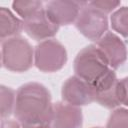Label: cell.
<instances>
[{"mask_svg":"<svg viewBox=\"0 0 128 128\" xmlns=\"http://www.w3.org/2000/svg\"><path fill=\"white\" fill-rule=\"evenodd\" d=\"M54 104L46 86L38 82H28L16 91L15 119L21 125L51 124Z\"/></svg>","mask_w":128,"mask_h":128,"instance_id":"cell-1","label":"cell"},{"mask_svg":"<svg viewBox=\"0 0 128 128\" xmlns=\"http://www.w3.org/2000/svg\"><path fill=\"white\" fill-rule=\"evenodd\" d=\"M2 67L11 72L22 73L34 65V48L22 36H15L1 42Z\"/></svg>","mask_w":128,"mask_h":128,"instance_id":"cell-2","label":"cell"},{"mask_svg":"<svg viewBox=\"0 0 128 128\" xmlns=\"http://www.w3.org/2000/svg\"><path fill=\"white\" fill-rule=\"evenodd\" d=\"M75 76L95 85L111 68L96 45H88L76 55L73 63Z\"/></svg>","mask_w":128,"mask_h":128,"instance_id":"cell-3","label":"cell"},{"mask_svg":"<svg viewBox=\"0 0 128 128\" xmlns=\"http://www.w3.org/2000/svg\"><path fill=\"white\" fill-rule=\"evenodd\" d=\"M67 60L65 46L56 39L42 41L34 48V65L41 72H57L66 65Z\"/></svg>","mask_w":128,"mask_h":128,"instance_id":"cell-4","label":"cell"},{"mask_svg":"<svg viewBox=\"0 0 128 128\" xmlns=\"http://www.w3.org/2000/svg\"><path fill=\"white\" fill-rule=\"evenodd\" d=\"M75 27L85 38L97 42L108 32L109 20L106 14L86 2L80 10Z\"/></svg>","mask_w":128,"mask_h":128,"instance_id":"cell-5","label":"cell"},{"mask_svg":"<svg viewBox=\"0 0 128 128\" xmlns=\"http://www.w3.org/2000/svg\"><path fill=\"white\" fill-rule=\"evenodd\" d=\"M61 97L63 102L72 106L89 105L95 101V88L94 85L74 75L63 83Z\"/></svg>","mask_w":128,"mask_h":128,"instance_id":"cell-6","label":"cell"},{"mask_svg":"<svg viewBox=\"0 0 128 128\" xmlns=\"http://www.w3.org/2000/svg\"><path fill=\"white\" fill-rule=\"evenodd\" d=\"M85 1L54 0L45 4L44 9L49 19L56 25L67 26L75 23Z\"/></svg>","mask_w":128,"mask_h":128,"instance_id":"cell-7","label":"cell"},{"mask_svg":"<svg viewBox=\"0 0 128 128\" xmlns=\"http://www.w3.org/2000/svg\"><path fill=\"white\" fill-rule=\"evenodd\" d=\"M95 102L107 109H116L121 105L119 96V79L110 69L95 85Z\"/></svg>","mask_w":128,"mask_h":128,"instance_id":"cell-8","label":"cell"},{"mask_svg":"<svg viewBox=\"0 0 128 128\" xmlns=\"http://www.w3.org/2000/svg\"><path fill=\"white\" fill-rule=\"evenodd\" d=\"M96 46L104 54L109 67L113 70L120 68L127 60V48L123 40L114 32H107L97 42Z\"/></svg>","mask_w":128,"mask_h":128,"instance_id":"cell-9","label":"cell"},{"mask_svg":"<svg viewBox=\"0 0 128 128\" xmlns=\"http://www.w3.org/2000/svg\"><path fill=\"white\" fill-rule=\"evenodd\" d=\"M23 30L33 40L42 42L53 39L59 30V26L49 19L45 9L42 8L33 16L23 21Z\"/></svg>","mask_w":128,"mask_h":128,"instance_id":"cell-10","label":"cell"},{"mask_svg":"<svg viewBox=\"0 0 128 128\" xmlns=\"http://www.w3.org/2000/svg\"><path fill=\"white\" fill-rule=\"evenodd\" d=\"M52 128H81L83 125V114L80 107L72 106L65 102L54 103Z\"/></svg>","mask_w":128,"mask_h":128,"instance_id":"cell-11","label":"cell"},{"mask_svg":"<svg viewBox=\"0 0 128 128\" xmlns=\"http://www.w3.org/2000/svg\"><path fill=\"white\" fill-rule=\"evenodd\" d=\"M23 30V20L17 17L10 9L6 7L0 8V39L1 42L19 36Z\"/></svg>","mask_w":128,"mask_h":128,"instance_id":"cell-12","label":"cell"},{"mask_svg":"<svg viewBox=\"0 0 128 128\" xmlns=\"http://www.w3.org/2000/svg\"><path fill=\"white\" fill-rule=\"evenodd\" d=\"M16 92L10 87L1 85L0 87V115L1 120L8 118L14 113Z\"/></svg>","mask_w":128,"mask_h":128,"instance_id":"cell-13","label":"cell"},{"mask_svg":"<svg viewBox=\"0 0 128 128\" xmlns=\"http://www.w3.org/2000/svg\"><path fill=\"white\" fill-rule=\"evenodd\" d=\"M43 7V3L37 0H17L12 2V9L13 11L22 19L23 21L33 16Z\"/></svg>","mask_w":128,"mask_h":128,"instance_id":"cell-14","label":"cell"},{"mask_svg":"<svg viewBox=\"0 0 128 128\" xmlns=\"http://www.w3.org/2000/svg\"><path fill=\"white\" fill-rule=\"evenodd\" d=\"M112 29L122 37L128 38V6L119 7L110 16Z\"/></svg>","mask_w":128,"mask_h":128,"instance_id":"cell-15","label":"cell"},{"mask_svg":"<svg viewBox=\"0 0 128 128\" xmlns=\"http://www.w3.org/2000/svg\"><path fill=\"white\" fill-rule=\"evenodd\" d=\"M106 128H128V109H114L108 118Z\"/></svg>","mask_w":128,"mask_h":128,"instance_id":"cell-16","label":"cell"},{"mask_svg":"<svg viewBox=\"0 0 128 128\" xmlns=\"http://www.w3.org/2000/svg\"><path fill=\"white\" fill-rule=\"evenodd\" d=\"M88 4L107 15L117 10L120 7L121 2L115 0H94V1H89Z\"/></svg>","mask_w":128,"mask_h":128,"instance_id":"cell-17","label":"cell"},{"mask_svg":"<svg viewBox=\"0 0 128 128\" xmlns=\"http://www.w3.org/2000/svg\"><path fill=\"white\" fill-rule=\"evenodd\" d=\"M119 96L121 105L128 107V77L119 80Z\"/></svg>","mask_w":128,"mask_h":128,"instance_id":"cell-18","label":"cell"},{"mask_svg":"<svg viewBox=\"0 0 128 128\" xmlns=\"http://www.w3.org/2000/svg\"><path fill=\"white\" fill-rule=\"evenodd\" d=\"M1 128H22V125L17 120L4 119L1 120Z\"/></svg>","mask_w":128,"mask_h":128,"instance_id":"cell-19","label":"cell"},{"mask_svg":"<svg viewBox=\"0 0 128 128\" xmlns=\"http://www.w3.org/2000/svg\"><path fill=\"white\" fill-rule=\"evenodd\" d=\"M22 128H52L50 124H39V125H22Z\"/></svg>","mask_w":128,"mask_h":128,"instance_id":"cell-20","label":"cell"},{"mask_svg":"<svg viewBox=\"0 0 128 128\" xmlns=\"http://www.w3.org/2000/svg\"><path fill=\"white\" fill-rule=\"evenodd\" d=\"M91 128H103V127H100V126H95V127H91Z\"/></svg>","mask_w":128,"mask_h":128,"instance_id":"cell-21","label":"cell"}]
</instances>
